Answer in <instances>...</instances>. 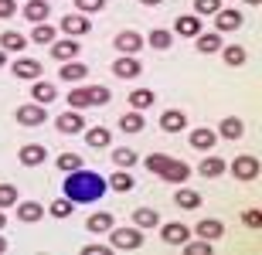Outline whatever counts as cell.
<instances>
[{
    "mask_svg": "<svg viewBox=\"0 0 262 255\" xmlns=\"http://www.w3.org/2000/svg\"><path fill=\"white\" fill-rule=\"evenodd\" d=\"M143 167L150 170V174L157 177H164L167 184H187V177H191V167H187L184 160H174V157H167V153H150V157L143 160Z\"/></svg>",
    "mask_w": 262,
    "mask_h": 255,
    "instance_id": "2",
    "label": "cell"
},
{
    "mask_svg": "<svg viewBox=\"0 0 262 255\" xmlns=\"http://www.w3.org/2000/svg\"><path fill=\"white\" fill-rule=\"evenodd\" d=\"M222 10V0H194V14L198 17H214Z\"/></svg>",
    "mask_w": 262,
    "mask_h": 255,
    "instance_id": "38",
    "label": "cell"
},
{
    "mask_svg": "<svg viewBox=\"0 0 262 255\" xmlns=\"http://www.w3.org/2000/svg\"><path fill=\"white\" fill-rule=\"evenodd\" d=\"M143 7H157V4H164V0H140Z\"/></svg>",
    "mask_w": 262,
    "mask_h": 255,
    "instance_id": "48",
    "label": "cell"
},
{
    "mask_svg": "<svg viewBox=\"0 0 262 255\" xmlns=\"http://www.w3.org/2000/svg\"><path fill=\"white\" fill-rule=\"evenodd\" d=\"M82 255H109V245H99V242H92V245H82Z\"/></svg>",
    "mask_w": 262,
    "mask_h": 255,
    "instance_id": "46",
    "label": "cell"
},
{
    "mask_svg": "<svg viewBox=\"0 0 262 255\" xmlns=\"http://www.w3.org/2000/svg\"><path fill=\"white\" fill-rule=\"evenodd\" d=\"M140 245H143V231L140 228H109V248L136 252Z\"/></svg>",
    "mask_w": 262,
    "mask_h": 255,
    "instance_id": "4",
    "label": "cell"
},
{
    "mask_svg": "<svg viewBox=\"0 0 262 255\" xmlns=\"http://www.w3.org/2000/svg\"><path fill=\"white\" fill-rule=\"evenodd\" d=\"M17 160L24 167H38V164L48 160V147H45V143H24V147L17 150Z\"/></svg>",
    "mask_w": 262,
    "mask_h": 255,
    "instance_id": "13",
    "label": "cell"
},
{
    "mask_svg": "<svg viewBox=\"0 0 262 255\" xmlns=\"http://www.w3.org/2000/svg\"><path fill=\"white\" fill-rule=\"evenodd\" d=\"M45 119H48V112H45V106H38V102L17 106V123L20 126H41Z\"/></svg>",
    "mask_w": 262,
    "mask_h": 255,
    "instance_id": "15",
    "label": "cell"
},
{
    "mask_svg": "<svg viewBox=\"0 0 262 255\" xmlns=\"http://www.w3.org/2000/svg\"><path fill=\"white\" fill-rule=\"evenodd\" d=\"M89 14H78V10H72V14H65L61 17V31H65L68 38H82V34H89Z\"/></svg>",
    "mask_w": 262,
    "mask_h": 255,
    "instance_id": "10",
    "label": "cell"
},
{
    "mask_svg": "<svg viewBox=\"0 0 262 255\" xmlns=\"http://www.w3.org/2000/svg\"><path fill=\"white\" fill-rule=\"evenodd\" d=\"M17 14V0H0V20H10Z\"/></svg>",
    "mask_w": 262,
    "mask_h": 255,
    "instance_id": "45",
    "label": "cell"
},
{
    "mask_svg": "<svg viewBox=\"0 0 262 255\" xmlns=\"http://www.w3.org/2000/svg\"><path fill=\"white\" fill-rule=\"evenodd\" d=\"M160 129H164V133H181V129H187V112L184 109H164Z\"/></svg>",
    "mask_w": 262,
    "mask_h": 255,
    "instance_id": "19",
    "label": "cell"
},
{
    "mask_svg": "<svg viewBox=\"0 0 262 255\" xmlns=\"http://www.w3.org/2000/svg\"><path fill=\"white\" fill-rule=\"evenodd\" d=\"M259 157H249V153H242V157H235L232 160V174L238 177V180H245V184H249V180H255V177H259Z\"/></svg>",
    "mask_w": 262,
    "mask_h": 255,
    "instance_id": "7",
    "label": "cell"
},
{
    "mask_svg": "<svg viewBox=\"0 0 262 255\" xmlns=\"http://www.w3.org/2000/svg\"><path fill=\"white\" fill-rule=\"evenodd\" d=\"M245 24V14L235 7H222L218 14H214V28H218V34H225V31H238Z\"/></svg>",
    "mask_w": 262,
    "mask_h": 255,
    "instance_id": "8",
    "label": "cell"
},
{
    "mask_svg": "<svg viewBox=\"0 0 262 255\" xmlns=\"http://www.w3.org/2000/svg\"><path fill=\"white\" fill-rule=\"evenodd\" d=\"M0 48L7 51V55H20V51L28 48V38H24L20 31H4V34H0Z\"/></svg>",
    "mask_w": 262,
    "mask_h": 255,
    "instance_id": "25",
    "label": "cell"
},
{
    "mask_svg": "<svg viewBox=\"0 0 262 255\" xmlns=\"http://www.w3.org/2000/svg\"><path fill=\"white\" fill-rule=\"evenodd\" d=\"M72 207H75V204H72L68 197H58V201H51V204H48V215L51 218H68V215H72Z\"/></svg>",
    "mask_w": 262,
    "mask_h": 255,
    "instance_id": "41",
    "label": "cell"
},
{
    "mask_svg": "<svg viewBox=\"0 0 262 255\" xmlns=\"http://www.w3.org/2000/svg\"><path fill=\"white\" fill-rule=\"evenodd\" d=\"M174 204L184 207V211H198V207H201V194L181 184V187H177V194H174Z\"/></svg>",
    "mask_w": 262,
    "mask_h": 255,
    "instance_id": "28",
    "label": "cell"
},
{
    "mask_svg": "<svg viewBox=\"0 0 262 255\" xmlns=\"http://www.w3.org/2000/svg\"><path fill=\"white\" fill-rule=\"evenodd\" d=\"M218 136H225V140H242L245 136V123L242 119H235V116H228V119H222V126H218Z\"/></svg>",
    "mask_w": 262,
    "mask_h": 255,
    "instance_id": "29",
    "label": "cell"
},
{
    "mask_svg": "<svg viewBox=\"0 0 262 255\" xmlns=\"http://www.w3.org/2000/svg\"><path fill=\"white\" fill-rule=\"evenodd\" d=\"M157 228H160V238H164V245H184L187 238H191V228H187L184 221H167V225L160 221Z\"/></svg>",
    "mask_w": 262,
    "mask_h": 255,
    "instance_id": "6",
    "label": "cell"
},
{
    "mask_svg": "<svg viewBox=\"0 0 262 255\" xmlns=\"http://www.w3.org/2000/svg\"><path fill=\"white\" fill-rule=\"evenodd\" d=\"M55 164H58L61 174H68V170H78V167H82V157H78V153H61Z\"/></svg>",
    "mask_w": 262,
    "mask_h": 255,
    "instance_id": "43",
    "label": "cell"
},
{
    "mask_svg": "<svg viewBox=\"0 0 262 255\" xmlns=\"http://www.w3.org/2000/svg\"><path fill=\"white\" fill-rule=\"evenodd\" d=\"M65 197L72 201V204H92V201H99V197L106 194V180L96 174V170H68L65 174Z\"/></svg>",
    "mask_w": 262,
    "mask_h": 255,
    "instance_id": "1",
    "label": "cell"
},
{
    "mask_svg": "<svg viewBox=\"0 0 262 255\" xmlns=\"http://www.w3.org/2000/svg\"><path fill=\"white\" fill-rule=\"evenodd\" d=\"M10 72H14V79L34 82V79H41V72H45V65H41L38 58H17L14 65H10Z\"/></svg>",
    "mask_w": 262,
    "mask_h": 255,
    "instance_id": "11",
    "label": "cell"
},
{
    "mask_svg": "<svg viewBox=\"0 0 262 255\" xmlns=\"http://www.w3.org/2000/svg\"><path fill=\"white\" fill-rule=\"evenodd\" d=\"M78 51H82L78 38H58V41H51V55H55V61H72V58H78Z\"/></svg>",
    "mask_w": 262,
    "mask_h": 255,
    "instance_id": "14",
    "label": "cell"
},
{
    "mask_svg": "<svg viewBox=\"0 0 262 255\" xmlns=\"http://www.w3.org/2000/svg\"><path fill=\"white\" fill-rule=\"evenodd\" d=\"M154 99H157V92H154V88H133V92H129V106L143 112V109H150V106H154Z\"/></svg>",
    "mask_w": 262,
    "mask_h": 255,
    "instance_id": "35",
    "label": "cell"
},
{
    "mask_svg": "<svg viewBox=\"0 0 262 255\" xmlns=\"http://www.w3.org/2000/svg\"><path fill=\"white\" fill-rule=\"evenodd\" d=\"M14 207H17V218L28 221V225H34V221L45 218V204H41V201H17Z\"/></svg>",
    "mask_w": 262,
    "mask_h": 255,
    "instance_id": "22",
    "label": "cell"
},
{
    "mask_svg": "<svg viewBox=\"0 0 262 255\" xmlns=\"http://www.w3.org/2000/svg\"><path fill=\"white\" fill-rule=\"evenodd\" d=\"M222 58H225V65H232V68H242L245 58H249V51H245L242 44H222Z\"/></svg>",
    "mask_w": 262,
    "mask_h": 255,
    "instance_id": "31",
    "label": "cell"
},
{
    "mask_svg": "<svg viewBox=\"0 0 262 255\" xmlns=\"http://www.w3.org/2000/svg\"><path fill=\"white\" fill-rule=\"evenodd\" d=\"M174 34L177 38H198L201 34V17L198 14H181L174 20Z\"/></svg>",
    "mask_w": 262,
    "mask_h": 255,
    "instance_id": "17",
    "label": "cell"
},
{
    "mask_svg": "<svg viewBox=\"0 0 262 255\" xmlns=\"http://www.w3.org/2000/svg\"><path fill=\"white\" fill-rule=\"evenodd\" d=\"M181 248H184L187 255H211V242H208V238H198V242H191V238H187Z\"/></svg>",
    "mask_w": 262,
    "mask_h": 255,
    "instance_id": "42",
    "label": "cell"
},
{
    "mask_svg": "<svg viewBox=\"0 0 262 255\" xmlns=\"http://www.w3.org/2000/svg\"><path fill=\"white\" fill-rule=\"evenodd\" d=\"M85 133V143L89 147H96V150H102V147H109L113 143V129H106V126H92V129H82Z\"/></svg>",
    "mask_w": 262,
    "mask_h": 255,
    "instance_id": "27",
    "label": "cell"
},
{
    "mask_svg": "<svg viewBox=\"0 0 262 255\" xmlns=\"http://www.w3.org/2000/svg\"><path fill=\"white\" fill-rule=\"evenodd\" d=\"M106 7V0H75V10L78 14H96V10Z\"/></svg>",
    "mask_w": 262,
    "mask_h": 255,
    "instance_id": "44",
    "label": "cell"
},
{
    "mask_svg": "<svg viewBox=\"0 0 262 255\" xmlns=\"http://www.w3.org/2000/svg\"><path fill=\"white\" fill-rule=\"evenodd\" d=\"M20 14H24L31 24H45L48 14H51V7H48V0H28V4L20 7Z\"/></svg>",
    "mask_w": 262,
    "mask_h": 255,
    "instance_id": "21",
    "label": "cell"
},
{
    "mask_svg": "<svg viewBox=\"0 0 262 255\" xmlns=\"http://www.w3.org/2000/svg\"><path fill=\"white\" fill-rule=\"evenodd\" d=\"M150 44H154L157 51H167L170 44H174V34H170V31H164V28H157L154 34H150Z\"/></svg>",
    "mask_w": 262,
    "mask_h": 255,
    "instance_id": "40",
    "label": "cell"
},
{
    "mask_svg": "<svg viewBox=\"0 0 262 255\" xmlns=\"http://www.w3.org/2000/svg\"><path fill=\"white\" fill-rule=\"evenodd\" d=\"M222 44H225V41H222V34H218V31H211V34H204V31H201V34L194 38V48L201 51V55H218V51H222Z\"/></svg>",
    "mask_w": 262,
    "mask_h": 255,
    "instance_id": "24",
    "label": "cell"
},
{
    "mask_svg": "<svg viewBox=\"0 0 262 255\" xmlns=\"http://www.w3.org/2000/svg\"><path fill=\"white\" fill-rule=\"evenodd\" d=\"M31 99H34L38 106H51V102L58 99V88L51 85V82H45V79H34V85H31Z\"/></svg>",
    "mask_w": 262,
    "mask_h": 255,
    "instance_id": "20",
    "label": "cell"
},
{
    "mask_svg": "<svg viewBox=\"0 0 262 255\" xmlns=\"http://www.w3.org/2000/svg\"><path fill=\"white\" fill-rule=\"evenodd\" d=\"M20 201V194H17V187L14 184H0V207L7 211V207H14Z\"/></svg>",
    "mask_w": 262,
    "mask_h": 255,
    "instance_id": "39",
    "label": "cell"
},
{
    "mask_svg": "<svg viewBox=\"0 0 262 255\" xmlns=\"http://www.w3.org/2000/svg\"><path fill=\"white\" fill-rule=\"evenodd\" d=\"M113 164L123 167V170H129L133 164H140V153H136L133 147H116V150H113Z\"/></svg>",
    "mask_w": 262,
    "mask_h": 255,
    "instance_id": "33",
    "label": "cell"
},
{
    "mask_svg": "<svg viewBox=\"0 0 262 255\" xmlns=\"http://www.w3.org/2000/svg\"><path fill=\"white\" fill-rule=\"evenodd\" d=\"M191 235H198V238H208V242H218V238L225 235V225L218 221V218H201L194 228H191Z\"/></svg>",
    "mask_w": 262,
    "mask_h": 255,
    "instance_id": "16",
    "label": "cell"
},
{
    "mask_svg": "<svg viewBox=\"0 0 262 255\" xmlns=\"http://www.w3.org/2000/svg\"><path fill=\"white\" fill-rule=\"evenodd\" d=\"M143 126H146V119H143V112H140V109H129V112H123V116H119V129H123V133H129V136L143 133Z\"/></svg>",
    "mask_w": 262,
    "mask_h": 255,
    "instance_id": "23",
    "label": "cell"
},
{
    "mask_svg": "<svg viewBox=\"0 0 262 255\" xmlns=\"http://www.w3.org/2000/svg\"><path fill=\"white\" fill-rule=\"evenodd\" d=\"M113 44H116L119 55H136V51L143 48V38H140L136 31H119L116 38H113Z\"/></svg>",
    "mask_w": 262,
    "mask_h": 255,
    "instance_id": "18",
    "label": "cell"
},
{
    "mask_svg": "<svg viewBox=\"0 0 262 255\" xmlns=\"http://www.w3.org/2000/svg\"><path fill=\"white\" fill-rule=\"evenodd\" d=\"M55 129L65 133V136H78V133L85 129V116H82V109H65L61 116H55Z\"/></svg>",
    "mask_w": 262,
    "mask_h": 255,
    "instance_id": "5",
    "label": "cell"
},
{
    "mask_svg": "<svg viewBox=\"0 0 262 255\" xmlns=\"http://www.w3.org/2000/svg\"><path fill=\"white\" fill-rule=\"evenodd\" d=\"M259 221H262V215H259V211H249V215H245V225H249V228H255Z\"/></svg>",
    "mask_w": 262,
    "mask_h": 255,
    "instance_id": "47",
    "label": "cell"
},
{
    "mask_svg": "<svg viewBox=\"0 0 262 255\" xmlns=\"http://www.w3.org/2000/svg\"><path fill=\"white\" fill-rule=\"evenodd\" d=\"M0 252H7V238L0 235Z\"/></svg>",
    "mask_w": 262,
    "mask_h": 255,
    "instance_id": "50",
    "label": "cell"
},
{
    "mask_svg": "<svg viewBox=\"0 0 262 255\" xmlns=\"http://www.w3.org/2000/svg\"><path fill=\"white\" fill-rule=\"evenodd\" d=\"M133 225L136 228H157L160 225V211H157V207H136L133 211Z\"/></svg>",
    "mask_w": 262,
    "mask_h": 255,
    "instance_id": "32",
    "label": "cell"
},
{
    "mask_svg": "<svg viewBox=\"0 0 262 255\" xmlns=\"http://www.w3.org/2000/svg\"><path fill=\"white\" fill-rule=\"evenodd\" d=\"M109 92L106 85H78L68 92V109H92V106H109Z\"/></svg>",
    "mask_w": 262,
    "mask_h": 255,
    "instance_id": "3",
    "label": "cell"
},
{
    "mask_svg": "<svg viewBox=\"0 0 262 255\" xmlns=\"http://www.w3.org/2000/svg\"><path fill=\"white\" fill-rule=\"evenodd\" d=\"M245 4H249V7H255V4H262V0H245Z\"/></svg>",
    "mask_w": 262,
    "mask_h": 255,
    "instance_id": "52",
    "label": "cell"
},
{
    "mask_svg": "<svg viewBox=\"0 0 262 255\" xmlns=\"http://www.w3.org/2000/svg\"><path fill=\"white\" fill-rule=\"evenodd\" d=\"M55 38H58V34H55V28H51L48 20H45V24H34V31H31V38H28V41H34V44H41V48H45V44H51Z\"/></svg>",
    "mask_w": 262,
    "mask_h": 255,
    "instance_id": "37",
    "label": "cell"
},
{
    "mask_svg": "<svg viewBox=\"0 0 262 255\" xmlns=\"http://www.w3.org/2000/svg\"><path fill=\"white\" fill-rule=\"evenodd\" d=\"M4 225H7V218H4V207H0V228H4Z\"/></svg>",
    "mask_w": 262,
    "mask_h": 255,
    "instance_id": "51",
    "label": "cell"
},
{
    "mask_svg": "<svg viewBox=\"0 0 262 255\" xmlns=\"http://www.w3.org/2000/svg\"><path fill=\"white\" fill-rule=\"evenodd\" d=\"M198 174H201V177H222V174H225V160L208 153V157L198 164Z\"/></svg>",
    "mask_w": 262,
    "mask_h": 255,
    "instance_id": "34",
    "label": "cell"
},
{
    "mask_svg": "<svg viewBox=\"0 0 262 255\" xmlns=\"http://www.w3.org/2000/svg\"><path fill=\"white\" fill-rule=\"evenodd\" d=\"M58 75H61V82H72V85H75V82H82L89 75V65H78V61L72 58V61H65V65L58 68Z\"/></svg>",
    "mask_w": 262,
    "mask_h": 255,
    "instance_id": "30",
    "label": "cell"
},
{
    "mask_svg": "<svg viewBox=\"0 0 262 255\" xmlns=\"http://www.w3.org/2000/svg\"><path fill=\"white\" fill-rule=\"evenodd\" d=\"M4 61H7V51L0 48V68H4Z\"/></svg>",
    "mask_w": 262,
    "mask_h": 255,
    "instance_id": "49",
    "label": "cell"
},
{
    "mask_svg": "<svg viewBox=\"0 0 262 255\" xmlns=\"http://www.w3.org/2000/svg\"><path fill=\"white\" fill-rule=\"evenodd\" d=\"M214 143H218V133H214V129H208V126L191 129V136H187V147L198 150V153H208V150H211Z\"/></svg>",
    "mask_w": 262,
    "mask_h": 255,
    "instance_id": "12",
    "label": "cell"
},
{
    "mask_svg": "<svg viewBox=\"0 0 262 255\" xmlns=\"http://www.w3.org/2000/svg\"><path fill=\"white\" fill-rule=\"evenodd\" d=\"M106 187H113V191H119V194H129V191L136 187V180H133V174H126V170L119 167V174L109 177V184H106Z\"/></svg>",
    "mask_w": 262,
    "mask_h": 255,
    "instance_id": "36",
    "label": "cell"
},
{
    "mask_svg": "<svg viewBox=\"0 0 262 255\" xmlns=\"http://www.w3.org/2000/svg\"><path fill=\"white\" fill-rule=\"evenodd\" d=\"M113 75H116V79H140V75H143V65L136 61V55H119V58L113 61Z\"/></svg>",
    "mask_w": 262,
    "mask_h": 255,
    "instance_id": "9",
    "label": "cell"
},
{
    "mask_svg": "<svg viewBox=\"0 0 262 255\" xmlns=\"http://www.w3.org/2000/svg\"><path fill=\"white\" fill-rule=\"evenodd\" d=\"M113 225H116V218L109 215V211H99V215H89L85 231H92V235H106V231H109Z\"/></svg>",
    "mask_w": 262,
    "mask_h": 255,
    "instance_id": "26",
    "label": "cell"
}]
</instances>
